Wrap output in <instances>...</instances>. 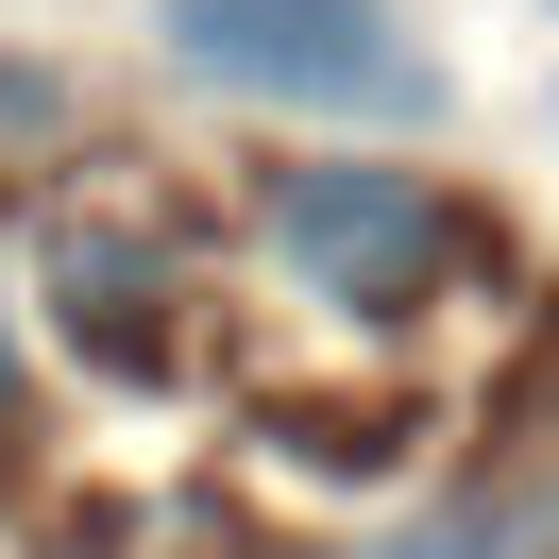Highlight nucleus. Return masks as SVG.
<instances>
[{"label": "nucleus", "mask_w": 559, "mask_h": 559, "mask_svg": "<svg viewBox=\"0 0 559 559\" xmlns=\"http://www.w3.org/2000/svg\"><path fill=\"white\" fill-rule=\"evenodd\" d=\"M272 254L322 288V306H407V288L457 254V221H441L424 170H288L272 187Z\"/></svg>", "instance_id": "nucleus-2"}, {"label": "nucleus", "mask_w": 559, "mask_h": 559, "mask_svg": "<svg viewBox=\"0 0 559 559\" xmlns=\"http://www.w3.org/2000/svg\"><path fill=\"white\" fill-rule=\"evenodd\" d=\"M170 51L204 85L254 103H322V119H441V69L390 0H170Z\"/></svg>", "instance_id": "nucleus-1"}, {"label": "nucleus", "mask_w": 559, "mask_h": 559, "mask_svg": "<svg viewBox=\"0 0 559 559\" xmlns=\"http://www.w3.org/2000/svg\"><path fill=\"white\" fill-rule=\"evenodd\" d=\"M390 559H525V525H509V509H441L424 543H390Z\"/></svg>", "instance_id": "nucleus-4"}, {"label": "nucleus", "mask_w": 559, "mask_h": 559, "mask_svg": "<svg viewBox=\"0 0 559 559\" xmlns=\"http://www.w3.org/2000/svg\"><path fill=\"white\" fill-rule=\"evenodd\" d=\"M51 288H69L85 356H153L170 340V254H136L119 221H69V238H51Z\"/></svg>", "instance_id": "nucleus-3"}]
</instances>
